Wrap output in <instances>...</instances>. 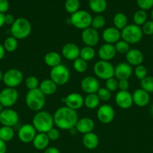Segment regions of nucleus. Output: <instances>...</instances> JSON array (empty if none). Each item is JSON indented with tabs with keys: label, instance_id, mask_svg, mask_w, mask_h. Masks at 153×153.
I'll return each instance as SVG.
<instances>
[{
	"label": "nucleus",
	"instance_id": "nucleus-1",
	"mask_svg": "<svg viewBox=\"0 0 153 153\" xmlns=\"http://www.w3.org/2000/svg\"><path fill=\"white\" fill-rule=\"evenodd\" d=\"M79 117L76 111L66 106L58 108L53 114L54 125L62 130H70L75 128Z\"/></svg>",
	"mask_w": 153,
	"mask_h": 153
},
{
	"label": "nucleus",
	"instance_id": "nucleus-2",
	"mask_svg": "<svg viewBox=\"0 0 153 153\" xmlns=\"http://www.w3.org/2000/svg\"><path fill=\"white\" fill-rule=\"evenodd\" d=\"M32 124L38 133H46L53 128V116L46 111H40L34 115Z\"/></svg>",
	"mask_w": 153,
	"mask_h": 153
},
{
	"label": "nucleus",
	"instance_id": "nucleus-3",
	"mask_svg": "<svg viewBox=\"0 0 153 153\" xmlns=\"http://www.w3.org/2000/svg\"><path fill=\"white\" fill-rule=\"evenodd\" d=\"M26 105L32 111H40L44 108L46 103V96L39 88L28 91L25 97Z\"/></svg>",
	"mask_w": 153,
	"mask_h": 153
},
{
	"label": "nucleus",
	"instance_id": "nucleus-4",
	"mask_svg": "<svg viewBox=\"0 0 153 153\" xmlns=\"http://www.w3.org/2000/svg\"><path fill=\"white\" fill-rule=\"evenodd\" d=\"M10 34L17 40H22L30 35L32 32V25L28 19L24 17H19L15 19L10 25Z\"/></svg>",
	"mask_w": 153,
	"mask_h": 153
},
{
	"label": "nucleus",
	"instance_id": "nucleus-5",
	"mask_svg": "<svg viewBox=\"0 0 153 153\" xmlns=\"http://www.w3.org/2000/svg\"><path fill=\"white\" fill-rule=\"evenodd\" d=\"M143 36L142 28L134 24L127 25L121 30V38L130 45L136 44L141 41Z\"/></svg>",
	"mask_w": 153,
	"mask_h": 153
},
{
	"label": "nucleus",
	"instance_id": "nucleus-6",
	"mask_svg": "<svg viewBox=\"0 0 153 153\" xmlns=\"http://www.w3.org/2000/svg\"><path fill=\"white\" fill-rule=\"evenodd\" d=\"M70 77V73L69 69L62 64L53 68H51L50 72V79L58 86L66 85L68 82Z\"/></svg>",
	"mask_w": 153,
	"mask_h": 153
},
{
	"label": "nucleus",
	"instance_id": "nucleus-7",
	"mask_svg": "<svg viewBox=\"0 0 153 153\" xmlns=\"http://www.w3.org/2000/svg\"><path fill=\"white\" fill-rule=\"evenodd\" d=\"M92 16L88 11L84 10H79L71 14L70 21L71 25L78 29L84 30L91 27Z\"/></svg>",
	"mask_w": 153,
	"mask_h": 153
},
{
	"label": "nucleus",
	"instance_id": "nucleus-8",
	"mask_svg": "<svg viewBox=\"0 0 153 153\" xmlns=\"http://www.w3.org/2000/svg\"><path fill=\"white\" fill-rule=\"evenodd\" d=\"M114 70L115 67L110 61L102 60L97 61L93 67V71L96 77L105 81L114 77Z\"/></svg>",
	"mask_w": 153,
	"mask_h": 153
},
{
	"label": "nucleus",
	"instance_id": "nucleus-9",
	"mask_svg": "<svg viewBox=\"0 0 153 153\" xmlns=\"http://www.w3.org/2000/svg\"><path fill=\"white\" fill-rule=\"evenodd\" d=\"M23 80V74L20 70L12 68L8 70L3 75L2 82L7 88H16L20 86Z\"/></svg>",
	"mask_w": 153,
	"mask_h": 153
},
{
	"label": "nucleus",
	"instance_id": "nucleus-10",
	"mask_svg": "<svg viewBox=\"0 0 153 153\" xmlns=\"http://www.w3.org/2000/svg\"><path fill=\"white\" fill-rule=\"evenodd\" d=\"M19 99V93L16 88H5L0 91V103L4 108H10Z\"/></svg>",
	"mask_w": 153,
	"mask_h": 153
},
{
	"label": "nucleus",
	"instance_id": "nucleus-11",
	"mask_svg": "<svg viewBox=\"0 0 153 153\" xmlns=\"http://www.w3.org/2000/svg\"><path fill=\"white\" fill-rule=\"evenodd\" d=\"M19 122V114L14 109L5 108L0 113V123L4 126L14 127Z\"/></svg>",
	"mask_w": 153,
	"mask_h": 153
},
{
	"label": "nucleus",
	"instance_id": "nucleus-12",
	"mask_svg": "<svg viewBox=\"0 0 153 153\" xmlns=\"http://www.w3.org/2000/svg\"><path fill=\"white\" fill-rule=\"evenodd\" d=\"M115 117V110L108 104H104L99 106L97 111V118L101 123L109 124Z\"/></svg>",
	"mask_w": 153,
	"mask_h": 153
},
{
	"label": "nucleus",
	"instance_id": "nucleus-13",
	"mask_svg": "<svg viewBox=\"0 0 153 153\" xmlns=\"http://www.w3.org/2000/svg\"><path fill=\"white\" fill-rule=\"evenodd\" d=\"M81 39L85 46L94 47L99 43L100 35H99L98 30L94 29L92 27H88V28L82 30V33H81Z\"/></svg>",
	"mask_w": 153,
	"mask_h": 153
},
{
	"label": "nucleus",
	"instance_id": "nucleus-14",
	"mask_svg": "<svg viewBox=\"0 0 153 153\" xmlns=\"http://www.w3.org/2000/svg\"><path fill=\"white\" fill-rule=\"evenodd\" d=\"M37 134V131L32 124L26 123L22 125L18 130V138L24 143H32Z\"/></svg>",
	"mask_w": 153,
	"mask_h": 153
},
{
	"label": "nucleus",
	"instance_id": "nucleus-15",
	"mask_svg": "<svg viewBox=\"0 0 153 153\" xmlns=\"http://www.w3.org/2000/svg\"><path fill=\"white\" fill-rule=\"evenodd\" d=\"M80 88L84 93L87 94H96L100 89L98 79L92 76L84 77L80 82Z\"/></svg>",
	"mask_w": 153,
	"mask_h": 153
},
{
	"label": "nucleus",
	"instance_id": "nucleus-16",
	"mask_svg": "<svg viewBox=\"0 0 153 153\" xmlns=\"http://www.w3.org/2000/svg\"><path fill=\"white\" fill-rule=\"evenodd\" d=\"M115 102L121 109L127 110L130 108L134 104L132 94L128 91H118L115 96Z\"/></svg>",
	"mask_w": 153,
	"mask_h": 153
},
{
	"label": "nucleus",
	"instance_id": "nucleus-17",
	"mask_svg": "<svg viewBox=\"0 0 153 153\" xmlns=\"http://www.w3.org/2000/svg\"><path fill=\"white\" fill-rule=\"evenodd\" d=\"M66 107L76 111L80 109L84 105V98L80 94L78 93H71L69 94L64 98V101Z\"/></svg>",
	"mask_w": 153,
	"mask_h": 153
},
{
	"label": "nucleus",
	"instance_id": "nucleus-18",
	"mask_svg": "<svg viewBox=\"0 0 153 153\" xmlns=\"http://www.w3.org/2000/svg\"><path fill=\"white\" fill-rule=\"evenodd\" d=\"M132 66L128 64L127 62H121L115 67L114 70V77L118 80L127 79L128 80L133 73Z\"/></svg>",
	"mask_w": 153,
	"mask_h": 153
},
{
	"label": "nucleus",
	"instance_id": "nucleus-19",
	"mask_svg": "<svg viewBox=\"0 0 153 153\" xmlns=\"http://www.w3.org/2000/svg\"><path fill=\"white\" fill-rule=\"evenodd\" d=\"M80 49L74 43H67L62 48V55L68 61H74L80 57Z\"/></svg>",
	"mask_w": 153,
	"mask_h": 153
},
{
	"label": "nucleus",
	"instance_id": "nucleus-20",
	"mask_svg": "<svg viewBox=\"0 0 153 153\" xmlns=\"http://www.w3.org/2000/svg\"><path fill=\"white\" fill-rule=\"evenodd\" d=\"M102 38L106 43L115 44L120 40L121 38V31L115 27H108L105 28L102 32Z\"/></svg>",
	"mask_w": 153,
	"mask_h": 153
},
{
	"label": "nucleus",
	"instance_id": "nucleus-21",
	"mask_svg": "<svg viewBox=\"0 0 153 153\" xmlns=\"http://www.w3.org/2000/svg\"><path fill=\"white\" fill-rule=\"evenodd\" d=\"M132 98L134 104L138 107H145L150 102L149 94L142 88L135 90L132 94Z\"/></svg>",
	"mask_w": 153,
	"mask_h": 153
},
{
	"label": "nucleus",
	"instance_id": "nucleus-22",
	"mask_svg": "<svg viewBox=\"0 0 153 153\" xmlns=\"http://www.w3.org/2000/svg\"><path fill=\"white\" fill-rule=\"evenodd\" d=\"M116 54L114 45L110 43H105L98 50V55L100 59L105 61H110L115 58Z\"/></svg>",
	"mask_w": 153,
	"mask_h": 153
},
{
	"label": "nucleus",
	"instance_id": "nucleus-23",
	"mask_svg": "<svg viewBox=\"0 0 153 153\" xmlns=\"http://www.w3.org/2000/svg\"><path fill=\"white\" fill-rule=\"evenodd\" d=\"M125 58L128 64H130V66L137 67L141 65L143 62L144 55L140 49H130L125 54Z\"/></svg>",
	"mask_w": 153,
	"mask_h": 153
},
{
	"label": "nucleus",
	"instance_id": "nucleus-24",
	"mask_svg": "<svg viewBox=\"0 0 153 153\" xmlns=\"http://www.w3.org/2000/svg\"><path fill=\"white\" fill-rule=\"evenodd\" d=\"M75 128L80 134H85L92 132L94 128V122L89 117L80 118L78 120Z\"/></svg>",
	"mask_w": 153,
	"mask_h": 153
},
{
	"label": "nucleus",
	"instance_id": "nucleus-25",
	"mask_svg": "<svg viewBox=\"0 0 153 153\" xmlns=\"http://www.w3.org/2000/svg\"><path fill=\"white\" fill-rule=\"evenodd\" d=\"M50 141L46 133H37L32 143L38 150H45L49 146Z\"/></svg>",
	"mask_w": 153,
	"mask_h": 153
},
{
	"label": "nucleus",
	"instance_id": "nucleus-26",
	"mask_svg": "<svg viewBox=\"0 0 153 153\" xmlns=\"http://www.w3.org/2000/svg\"><path fill=\"white\" fill-rule=\"evenodd\" d=\"M82 142L83 146L87 149L93 150V149H96L98 146L99 139L97 134L92 131V132L83 134Z\"/></svg>",
	"mask_w": 153,
	"mask_h": 153
},
{
	"label": "nucleus",
	"instance_id": "nucleus-27",
	"mask_svg": "<svg viewBox=\"0 0 153 153\" xmlns=\"http://www.w3.org/2000/svg\"><path fill=\"white\" fill-rule=\"evenodd\" d=\"M57 87H58V85L55 82H52L50 79H44L40 82L38 88L46 97V96L53 95L56 92Z\"/></svg>",
	"mask_w": 153,
	"mask_h": 153
},
{
	"label": "nucleus",
	"instance_id": "nucleus-28",
	"mask_svg": "<svg viewBox=\"0 0 153 153\" xmlns=\"http://www.w3.org/2000/svg\"><path fill=\"white\" fill-rule=\"evenodd\" d=\"M44 61L45 64L46 66H48L50 68H53V67L61 64L62 57L60 54L57 52L51 51V52H47L44 55Z\"/></svg>",
	"mask_w": 153,
	"mask_h": 153
},
{
	"label": "nucleus",
	"instance_id": "nucleus-29",
	"mask_svg": "<svg viewBox=\"0 0 153 153\" xmlns=\"http://www.w3.org/2000/svg\"><path fill=\"white\" fill-rule=\"evenodd\" d=\"M88 5L94 13L100 14L106 10L107 2L106 0H90L88 1Z\"/></svg>",
	"mask_w": 153,
	"mask_h": 153
},
{
	"label": "nucleus",
	"instance_id": "nucleus-30",
	"mask_svg": "<svg viewBox=\"0 0 153 153\" xmlns=\"http://www.w3.org/2000/svg\"><path fill=\"white\" fill-rule=\"evenodd\" d=\"M100 100L98 97L97 94H87L86 97L84 98V105L88 109H95L99 107Z\"/></svg>",
	"mask_w": 153,
	"mask_h": 153
},
{
	"label": "nucleus",
	"instance_id": "nucleus-31",
	"mask_svg": "<svg viewBox=\"0 0 153 153\" xmlns=\"http://www.w3.org/2000/svg\"><path fill=\"white\" fill-rule=\"evenodd\" d=\"M112 22L114 27L121 31L128 25V17L124 13L118 12L114 15Z\"/></svg>",
	"mask_w": 153,
	"mask_h": 153
},
{
	"label": "nucleus",
	"instance_id": "nucleus-32",
	"mask_svg": "<svg viewBox=\"0 0 153 153\" xmlns=\"http://www.w3.org/2000/svg\"><path fill=\"white\" fill-rule=\"evenodd\" d=\"M95 50L94 48L91 47V46H85L82 49H80V58L85 60L87 62L92 61L95 57Z\"/></svg>",
	"mask_w": 153,
	"mask_h": 153
},
{
	"label": "nucleus",
	"instance_id": "nucleus-33",
	"mask_svg": "<svg viewBox=\"0 0 153 153\" xmlns=\"http://www.w3.org/2000/svg\"><path fill=\"white\" fill-rule=\"evenodd\" d=\"M14 137V131L13 127L4 126L0 127V139L4 142H8Z\"/></svg>",
	"mask_w": 153,
	"mask_h": 153
},
{
	"label": "nucleus",
	"instance_id": "nucleus-34",
	"mask_svg": "<svg viewBox=\"0 0 153 153\" xmlns=\"http://www.w3.org/2000/svg\"><path fill=\"white\" fill-rule=\"evenodd\" d=\"M2 45L6 52H14L18 47V40L13 36H9L4 40Z\"/></svg>",
	"mask_w": 153,
	"mask_h": 153
},
{
	"label": "nucleus",
	"instance_id": "nucleus-35",
	"mask_svg": "<svg viewBox=\"0 0 153 153\" xmlns=\"http://www.w3.org/2000/svg\"><path fill=\"white\" fill-rule=\"evenodd\" d=\"M147 21V13L146 10H136L133 16L134 24L138 26H142L144 23Z\"/></svg>",
	"mask_w": 153,
	"mask_h": 153
},
{
	"label": "nucleus",
	"instance_id": "nucleus-36",
	"mask_svg": "<svg viewBox=\"0 0 153 153\" xmlns=\"http://www.w3.org/2000/svg\"><path fill=\"white\" fill-rule=\"evenodd\" d=\"M73 67L76 73H84L88 69V62L79 57L73 61Z\"/></svg>",
	"mask_w": 153,
	"mask_h": 153
},
{
	"label": "nucleus",
	"instance_id": "nucleus-37",
	"mask_svg": "<svg viewBox=\"0 0 153 153\" xmlns=\"http://www.w3.org/2000/svg\"><path fill=\"white\" fill-rule=\"evenodd\" d=\"M80 0H66L64 2V9L70 14H73L80 10Z\"/></svg>",
	"mask_w": 153,
	"mask_h": 153
},
{
	"label": "nucleus",
	"instance_id": "nucleus-38",
	"mask_svg": "<svg viewBox=\"0 0 153 153\" xmlns=\"http://www.w3.org/2000/svg\"><path fill=\"white\" fill-rule=\"evenodd\" d=\"M105 24H106V19H105L104 16L101 14H98L94 17H92L91 27L94 29L98 30L103 28Z\"/></svg>",
	"mask_w": 153,
	"mask_h": 153
},
{
	"label": "nucleus",
	"instance_id": "nucleus-39",
	"mask_svg": "<svg viewBox=\"0 0 153 153\" xmlns=\"http://www.w3.org/2000/svg\"><path fill=\"white\" fill-rule=\"evenodd\" d=\"M140 88L148 92L153 93V76H148L140 81Z\"/></svg>",
	"mask_w": 153,
	"mask_h": 153
},
{
	"label": "nucleus",
	"instance_id": "nucleus-40",
	"mask_svg": "<svg viewBox=\"0 0 153 153\" xmlns=\"http://www.w3.org/2000/svg\"><path fill=\"white\" fill-rule=\"evenodd\" d=\"M114 46H115L116 53L121 54V55H124V54L125 55L130 49V44L123 40H118L117 43H116L114 44Z\"/></svg>",
	"mask_w": 153,
	"mask_h": 153
},
{
	"label": "nucleus",
	"instance_id": "nucleus-41",
	"mask_svg": "<svg viewBox=\"0 0 153 153\" xmlns=\"http://www.w3.org/2000/svg\"><path fill=\"white\" fill-rule=\"evenodd\" d=\"M39 85H40V82L38 78L34 76H28L25 80L26 88L28 89V91L37 89L39 88Z\"/></svg>",
	"mask_w": 153,
	"mask_h": 153
},
{
	"label": "nucleus",
	"instance_id": "nucleus-42",
	"mask_svg": "<svg viewBox=\"0 0 153 153\" xmlns=\"http://www.w3.org/2000/svg\"><path fill=\"white\" fill-rule=\"evenodd\" d=\"M105 88L111 93L115 92L118 89V80L115 77L107 79L105 82Z\"/></svg>",
	"mask_w": 153,
	"mask_h": 153
},
{
	"label": "nucleus",
	"instance_id": "nucleus-43",
	"mask_svg": "<svg viewBox=\"0 0 153 153\" xmlns=\"http://www.w3.org/2000/svg\"><path fill=\"white\" fill-rule=\"evenodd\" d=\"M98 97V98L100 99V102H107L109 101L111 99V92L109 90L106 89V88H100V89L98 91V92L96 93Z\"/></svg>",
	"mask_w": 153,
	"mask_h": 153
},
{
	"label": "nucleus",
	"instance_id": "nucleus-44",
	"mask_svg": "<svg viewBox=\"0 0 153 153\" xmlns=\"http://www.w3.org/2000/svg\"><path fill=\"white\" fill-rule=\"evenodd\" d=\"M134 73V75L136 77V79L141 81L147 76V69L145 66L141 64V65L136 67Z\"/></svg>",
	"mask_w": 153,
	"mask_h": 153
},
{
	"label": "nucleus",
	"instance_id": "nucleus-45",
	"mask_svg": "<svg viewBox=\"0 0 153 153\" xmlns=\"http://www.w3.org/2000/svg\"><path fill=\"white\" fill-rule=\"evenodd\" d=\"M136 4L141 10H149L153 7V0H136Z\"/></svg>",
	"mask_w": 153,
	"mask_h": 153
},
{
	"label": "nucleus",
	"instance_id": "nucleus-46",
	"mask_svg": "<svg viewBox=\"0 0 153 153\" xmlns=\"http://www.w3.org/2000/svg\"><path fill=\"white\" fill-rule=\"evenodd\" d=\"M142 31L143 34L146 35H153V21L148 20L146 21L143 25H142Z\"/></svg>",
	"mask_w": 153,
	"mask_h": 153
},
{
	"label": "nucleus",
	"instance_id": "nucleus-47",
	"mask_svg": "<svg viewBox=\"0 0 153 153\" xmlns=\"http://www.w3.org/2000/svg\"><path fill=\"white\" fill-rule=\"evenodd\" d=\"M46 134L47 135L48 138L50 139V140H52V141L57 140L60 137L59 131L58 130V128H54V127L51 128L50 130H49Z\"/></svg>",
	"mask_w": 153,
	"mask_h": 153
},
{
	"label": "nucleus",
	"instance_id": "nucleus-48",
	"mask_svg": "<svg viewBox=\"0 0 153 153\" xmlns=\"http://www.w3.org/2000/svg\"><path fill=\"white\" fill-rule=\"evenodd\" d=\"M130 84L128 80L123 79V80H118V89L119 91H128Z\"/></svg>",
	"mask_w": 153,
	"mask_h": 153
},
{
	"label": "nucleus",
	"instance_id": "nucleus-49",
	"mask_svg": "<svg viewBox=\"0 0 153 153\" xmlns=\"http://www.w3.org/2000/svg\"><path fill=\"white\" fill-rule=\"evenodd\" d=\"M9 6L8 0H0V13L4 14L9 10Z\"/></svg>",
	"mask_w": 153,
	"mask_h": 153
},
{
	"label": "nucleus",
	"instance_id": "nucleus-50",
	"mask_svg": "<svg viewBox=\"0 0 153 153\" xmlns=\"http://www.w3.org/2000/svg\"><path fill=\"white\" fill-rule=\"evenodd\" d=\"M15 19H16L12 14H10V13L4 14V25H11L14 22Z\"/></svg>",
	"mask_w": 153,
	"mask_h": 153
},
{
	"label": "nucleus",
	"instance_id": "nucleus-51",
	"mask_svg": "<svg viewBox=\"0 0 153 153\" xmlns=\"http://www.w3.org/2000/svg\"><path fill=\"white\" fill-rule=\"evenodd\" d=\"M44 153H60L58 149L54 146H48L45 150H44Z\"/></svg>",
	"mask_w": 153,
	"mask_h": 153
},
{
	"label": "nucleus",
	"instance_id": "nucleus-52",
	"mask_svg": "<svg viewBox=\"0 0 153 153\" xmlns=\"http://www.w3.org/2000/svg\"><path fill=\"white\" fill-rule=\"evenodd\" d=\"M6 152H7L6 143L0 139V153H6Z\"/></svg>",
	"mask_w": 153,
	"mask_h": 153
},
{
	"label": "nucleus",
	"instance_id": "nucleus-53",
	"mask_svg": "<svg viewBox=\"0 0 153 153\" xmlns=\"http://www.w3.org/2000/svg\"><path fill=\"white\" fill-rule=\"evenodd\" d=\"M5 49H4V46H3L2 44L0 43V61L4 58V55H5Z\"/></svg>",
	"mask_w": 153,
	"mask_h": 153
},
{
	"label": "nucleus",
	"instance_id": "nucleus-54",
	"mask_svg": "<svg viewBox=\"0 0 153 153\" xmlns=\"http://www.w3.org/2000/svg\"><path fill=\"white\" fill-rule=\"evenodd\" d=\"M4 25V14L0 13V28Z\"/></svg>",
	"mask_w": 153,
	"mask_h": 153
},
{
	"label": "nucleus",
	"instance_id": "nucleus-55",
	"mask_svg": "<svg viewBox=\"0 0 153 153\" xmlns=\"http://www.w3.org/2000/svg\"><path fill=\"white\" fill-rule=\"evenodd\" d=\"M3 73H2V70H0V82H2V79H3Z\"/></svg>",
	"mask_w": 153,
	"mask_h": 153
},
{
	"label": "nucleus",
	"instance_id": "nucleus-56",
	"mask_svg": "<svg viewBox=\"0 0 153 153\" xmlns=\"http://www.w3.org/2000/svg\"><path fill=\"white\" fill-rule=\"evenodd\" d=\"M150 111H151V114H152V116L153 117V104L152 105L151 109H150Z\"/></svg>",
	"mask_w": 153,
	"mask_h": 153
},
{
	"label": "nucleus",
	"instance_id": "nucleus-57",
	"mask_svg": "<svg viewBox=\"0 0 153 153\" xmlns=\"http://www.w3.org/2000/svg\"><path fill=\"white\" fill-rule=\"evenodd\" d=\"M151 18H152V20L153 21V7L152 9V11H151Z\"/></svg>",
	"mask_w": 153,
	"mask_h": 153
},
{
	"label": "nucleus",
	"instance_id": "nucleus-58",
	"mask_svg": "<svg viewBox=\"0 0 153 153\" xmlns=\"http://www.w3.org/2000/svg\"><path fill=\"white\" fill-rule=\"evenodd\" d=\"M4 108V107H3V106L2 105V104H1V103H0V113H1V111H2L3 109H4V108Z\"/></svg>",
	"mask_w": 153,
	"mask_h": 153
},
{
	"label": "nucleus",
	"instance_id": "nucleus-59",
	"mask_svg": "<svg viewBox=\"0 0 153 153\" xmlns=\"http://www.w3.org/2000/svg\"><path fill=\"white\" fill-rule=\"evenodd\" d=\"M86 1H90V0H86Z\"/></svg>",
	"mask_w": 153,
	"mask_h": 153
},
{
	"label": "nucleus",
	"instance_id": "nucleus-60",
	"mask_svg": "<svg viewBox=\"0 0 153 153\" xmlns=\"http://www.w3.org/2000/svg\"><path fill=\"white\" fill-rule=\"evenodd\" d=\"M152 40H153V35H152Z\"/></svg>",
	"mask_w": 153,
	"mask_h": 153
}]
</instances>
